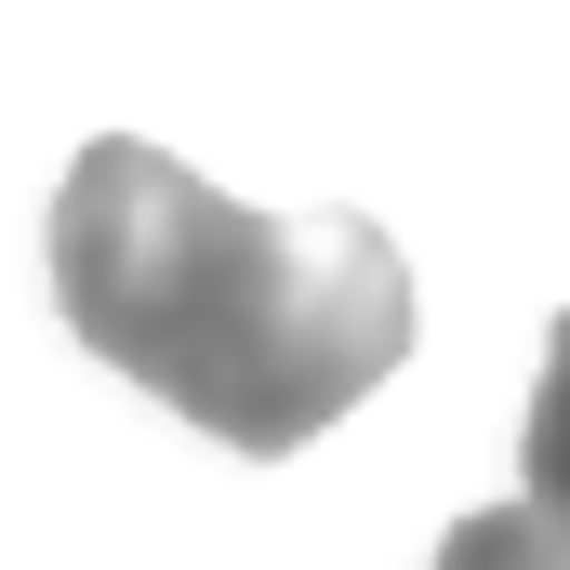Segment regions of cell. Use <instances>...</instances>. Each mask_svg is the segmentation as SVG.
Listing matches in <instances>:
<instances>
[{
	"mask_svg": "<svg viewBox=\"0 0 570 570\" xmlns=\"http://www.w3.org/2000/svg\"><path fill=\"white\" fill-rule=\"evenodd\" d=\"M425 570H570V544L531 518V504H478V518H451V531H438Z\"/></svg>",
	"mask_w": 570,
	"mask_h": 570,
	"instance_id": "3",
	"label": "cell"
},
{
	"mask_svg": "<svg viewBox=\"0 0 570 570\" xmlns=\"http://www.w3.org/2000/svg\"><path fill=\"white\" fill-rule=\"evenodd\" d=\"M53 305L226 451H305L412 358V266L372 213H253L146 134L67 159Z\"/></svg>",
	"mask_w": 570,
	"mask_h": 570,
	"instance_id": "1",
	"label": "cell"
},
{
	"mask_svg": "<svg viewBox=\"0 0 570 570\" xmlns=\"http://www.w3.org/2000/svg\"><path fill=\"white\" fill-rule=\"evenodd\" d=\"M518 464H531V518L570 544V305H558V332H544V385H531Z\"/></svg>",
	"mask_w": 570,
	"mask_h": 570,
	"instance_id": "2",
	"label": "cell"
}]
</instances>
